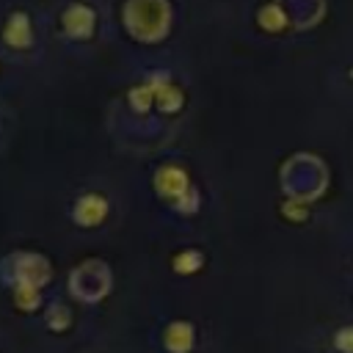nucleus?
Returning <instances> with one entry per match:
<instances>
[{
  "label": "nucleus",
  "instance_id": "nucleus-1",
  "mask_svg": "<svg viewBox=\"0 0 353 353\" xmlns=\"http://www.w3.org/2000/svg\"><path fill=\"white\" fill-rule=\"evenodd\" d=\"M124 25L138 41H160L168 33V3L165 0H127Z\"/></svg>",
  "mask_w": 353,
  "mask_h": 353
},
{
  "label": "nucleus",
  "instance_id": "nucleus-6",
  "mask_svg": "<svg viewBox=\"0 0 353 353\" xmlns=\"http://www.w3.org/2000/svg\"><path fill=\"white\" fill-rule=\"evenodd\" d=\"M74 221L80 226H99L102 218L108 215V201L102 193H83L77 201H74V210H72Z\"/></svg>",
  "mask_w": 353,
  "mask_h": 353
},
{
  "label": "nucleus",
  "instance_id": "nucleus-5",
  "mask_svg": "<svg viewBox=\"0 0 353 353\" xmlns=\"http://www.w3.org/2000/svg\"><path fill=\"white\" fill-rule=\"evenodd\" d=\"M3 41L11 50H30L33 47V25L25 11H11L3 25Z\"/></svg>",
  "mask_w": 353,
  "mask_h": 353
},
{
  "label": "nucleus",
  "instance_id": "nucleus-4",
  "mask_svg": "<svg viewBox=\"0 0 353 353\" xmlns=\"http://www.w3.org/2000/svg\"><path fill=\"white\" fill-rule=\"evenodd\" d=\"M154 190L165 199H182L188 190H190V179H188V171L168 163V165H160L154 171Z\"/></svg>",
  "mask_w": 353,
  "mask_h": 353
},
{
  "label": "nucleus",
  "instance_id": "nucleus-10",
  "mask_svg": "<svg viewBox=\"0 0 353 353\" xmlns=\"http://www.w3.org/2000/svg\"><path fill=\"white\" fill-rule=\"evenodd\" d=\"M199 207V193H196V188H190L182 199H176V210L179 212H193Z\"/></svg>",
  "mask_w": 353,
  "mask_h": 353
},
{
  "label": "nucleus",
  "instance_id": "nucleus-2",
  "mask_svg": "<svg viewBox=\"0 0 353 353\" xmlns=\"http://www.w3.org/2000/svg\"><path fill=\"white\" fill-rule=\"evenodd\" d=\"M61 30L74 41H85L97 30V11L85 3H69L61 11Z\"/></svg>",
  "mask_w": 353,
  "mask_h": 353
},
{
  "label": "nucleus",
  "instance_id": "nucleus-3",
  "mask_svg": "<svg viewBox=\"0 0 353 353\" xmlns=\"http://www.w3.org/2000/svg\"><path fill=\"white\" fill-rule=\"evenodd\" d=\"M146 85L154 94V105L160 108V113H176L185 105V94L179 85L171 83L168 72H149L146 74Z\"/></svg>",
  "mask_w": 353,
  "mask_h": 353
},
{
  "label": "nucleus",
  "instance_id": "nucleus-11",
  "mask_svg": "<svg viewBox=\"0 0 353 353\" xmlns=\"http://www.w3.org/2000/svg\"><path fill=\"white\" fill-rule=\"evenodd\" d=\"M336 347L345 353H353V328H345L336 334Z\"/></svg>",
  "mask_w": 353,
  "mask_h": 353
},
{
  "label": "nucleus",
  "instance_id": "nucleus-12",
  "mask_svg": "<svg viewBox=\"0 0 353 353\" xmlns=\"http://www.w3.org/2000/svg\"><path fill=\"white\" fill-rule=\"evenodd\" d=\"M284 215H292V218H306L303 207H298L295 201H287V204H284Z\"/></svg>",
  "mask_w": 353,
  "mask_h": 353
},
{
  "label": "nucleus",
  "instance_id": "nucleus-8",
  "mask_svg": "<svg viewBox=\"0 0 353 353\" xmlns=\"http://www.w3.org/2000/svg\"><path fill=\"white\" fill-rule=\"evenodd\" d=\"M127 102L132 105L135 113H146L152 108V102H154V94H152V88L146 83H141V85H132L127 91Z\"/></svg>",
  "mask_w": 353,
  "mask_h": 353
},
{
  "label": "nucleus",
  "instance_id": "nucleus-7",
  "mask_svg": "<svg viewBox=\"0 0 353 353\" xmlns=\"http://www.w3.org/2000/svg\"><path fill=\"white\" fill-rule=\"evenodd\" d=\"M256 22L265 28V30H281L284 25H287V14L281 11V6H276V3H268V6H262L259 8V14H256Z\"/></svg>",
  "mask_w": 353,
  "mask_h": 353
},
{
  "label": "nucleus",
  "instance_id": "nucleus-9",
  "mask_svg": "<svg viewBox=\"0 0 353 353\" xmlns=\"http://www.w3.org/2000/svg\"><path fill=\"white\" fill-rule=\"evenodd\" d=\"M201 265V254L199 251H182L179 256H174V268L179 273H193Z\"/></svg>",
  "mask_w": 353,
  "mask_h": 353
}]
</instances>
